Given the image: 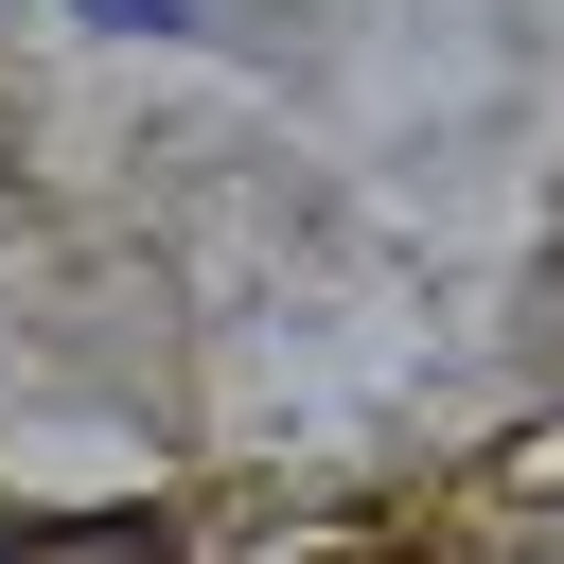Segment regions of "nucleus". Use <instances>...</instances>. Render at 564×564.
<instances>
[{"label": "nucleus", "mask_w": 564, "mask_h": 564, "mask_svg": "<svg viewBox=\"0 0 564 564\" xmlns=\"http://www.w3.org/2000/svg\"><path fill=\"white\" fill-rule=\"evenodd\" d=\"M88 18H141V35H159V18H176V0H88Z\"/></svg>", "instance_id": "obj_1"}]
</instances>
